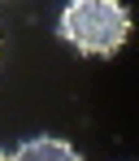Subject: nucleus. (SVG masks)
Masks as SVG:
<instances>
[{
	"label": "nucleus",
	"instance_id": "obj_1",
	"mask_svg": "<svg viewBox=\"0 0 139 161\" xmlns=\"http://www.w3.org/2000/svg\"><path fill=\"white\" fill-rule=\"evenodd\" d=\"M56 35L87 57H113L131 35V13L122 0H70L56 18Z\"/></svg>",
	"mask_w": 139,
	"mask_h": 161
},
{
	"label": "nucleus",
	"instance_id": "obj_2",
	"mask_svg": "<svg viewBox=\"0 0 139 161\" xmlns=\"http://www.w3.org/2000/svg\"><path fill=\"white\" fill-rule=\"evenodd\" d=\"M9 161H83V157L74 153V144H65V139H56V135H35V139H26Z\"/></svg>",
	"mask_w": 139,
	"mask_h": 161
},
{
	"label": "nucleus",
	"instance_id": "obj_3",
	"mask_svg": "<svg viewBox=\"0 0 139 161\" xmlns=\"http://www.w3.org/2000/svg\"><path fill=\"white\" fill-rule=\"evenodd\" d=\"M0 161H9V157H4V153H0Z\"/></svg>",
	"mask_w": 139,
	"mask_h": 161
}]
</instances>
